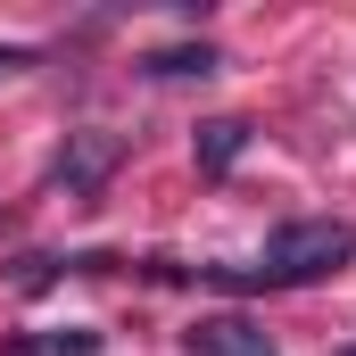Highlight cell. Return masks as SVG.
Wrapping results in <instances>:
<instances>
[{
    "label": "cell",
    "mask_w": 356,
    "mask_h": 356,
    "mask_svg": "<svg viewBox=\"0 0 356 356\" xmlns=\"http://www.w3.org/2000/svg\"><path fill=\"white\" fill-rule=\"evenodd\" d=\"M356 257V224L340 216H298L266 241V282H323Z\"/></svg>",
    "instance_id": "1"
},
{
    "label": "cell",
    "mask_w": 356,
    "mask_h": 356,
    "mask_svg": "<svg viewBox=\"0 0 356 356\" xmlns=\"http://www.w3.org/2000/svg\"><path fill=\"white\" fill-rule=\"evenodd\" d=\"M182 348L191 356H273V340L249 323V315H207V323L182 332Z\"/></svg>",
    "instance_id": "2"
},
{
    "label": "cell",
    "mask_w": 356,
    "mask_h": 356,
    "mask_svg": "<svg viewBox=\"0 0 356 356\" xmlns=\"http://www.w3.org/2000/svg\"><path fill=\"white\" fill-rule=\"evenodd\" d=\"M108 166H116V141H108V133H83V141L58 158V182H67V191H91Z\"/></svg>",
    "instance_id": "3"
},
{
    "label": "cell",
    "mask_w": 356,
    "mask_h": 356,
    "mask_svg": "<svg viewBox=\"0 0 356 356\" xmlns=\"http://www.w3.org/2000/svg\"><path fill=\"white\" fill-rule=\"evenodd\" d=\"M141 75H166V83H175V75H216V50H207V42H182V50H149V58H141Z\"/></svg>",
    "instance_id": "4"
},
{
    "label": "cell",
    "mask_w": 356,
    "mask_h": 356,
    "mask_svg": "<svg viewBox=\"0 0 356 356\" xmlns=\"http://www.w3.org/2000/svg\"><path fill=\"white\" fill-rule=\"evenodd\" d=\"M241 141H249V124H241V116L199 124V166H232V158H241Z\"/></svg>",
    "instance_id": "5"
},
{
    "label": "cell",
    "mask_w": 356,
    "mask_h": 356,
    "mask_svg": "<svg viewBox=\"0 0 356 356\" xmlns=\"http://www.w3.org/2000/svg\"><path fill=\"white\" fill-rule=\"evenodd\" d=\"M17 356H99V332H58V340H33Z\"/></svg>",
    "instance_id": "6"
},
{
    "label": "cell",
    "mask_w": 356,
    "mask_h": 356,
    "mask_svg": "<svg viewBox=\"0 0 356 356\" xmlns=\"http://www.w3.org/2000/svg\"><path fill=\"white\" fill-rule=\"evenodd\" d=\"M25 67H33V50H25V42H0V83H8V75H25Z\"/></svg>",
    "instance_id": "7"
},
{
    "label": "cell",
    "mask_w": 356,
    "mask_h": 356,
    "mask_svg": "<svg viewBox=\"0 0 356 356\" xmlns=\"http://www.w3.org/2000/svg\"><path fill=\"white\" fill-rule=\"evenodd\" d=\"M340 356H356V348H340Z\"/></svg>",
    "instance_id": "8"
}]
</instances>
